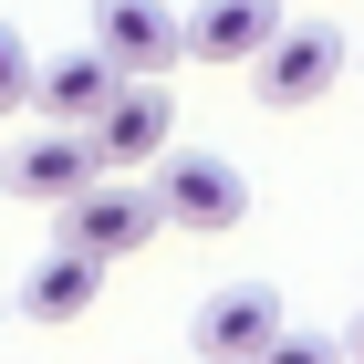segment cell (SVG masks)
Here are the masks:
<instances>
[{
  "instance_id": "cell-1",
  "label": "cell",
  "mask_w": 364,
  "mask_h": 364,
  "mask_svg": "<svg viewBox=\"0 0 364 364\" xmlns=\"http://www.w3.org/2000/svg\"><path fill=\"white\" fill-rule=\"evenodd\" d=\"M167 229V198H156V177H94V188H73L63 198V240L73 250H94V260H136L146 240Z\"/></svg>"
},
{
  "instance_id": "cell-2",
  "label": "cell",
  "mask_w": 364,
  "mask_h": 364,
  "mask_svg": "<svg viewBox=\"0 0 364 364\" xmlns=\"http://www.w3.org/2000/svg\"><path fill=\"white\" fill-rule=\"evenodd\" d=\"M84 136H94V156H105L114 177H146L156 156L177 146V105H167V73H125V84L105 94V105L84 114Z\"/></svg>"
},
{
  "instance_id": "cell-3",
  "label": "cell",
  "mask_w": 364,
  "mask_h": 364,
  "mask_svg": "<svg viewBox=\"0 0 364 364\" xmlns=\"http://www.w3.org/2000/svg\"><path fill=\"white\" fill-rule=\"evenodd\" d=\"M250 84H260V105H271V114H302V105H323V94L343 84V31H333V21H281L271 42H260Z\"/></svg>"
},
{
  "instance_id": "cell-4",
  "label": "cell",
  "mask_w": 364,
  "mask_h": 364,
  "mask_svg": "<svg viewBox=\"0 0 364 364\" xmlns=\"http://www.w3.org/2000/svg\"><path fill=\"white\" fill-rule=\"evenodd\" d=\"M156 198H167V229H198V240L250 219V177L229 156H208V146H167L156 156Z\"/></svg>"
},
{
  "instance_id": "cell-5",
  "label": "cell",
  "mask_w": 364,
  "mask_h": 364,
  "mask_svg": "<svg viewBox=\"0 0 364 364\" xmlns=\"http://www.w3.org/2000/svg\"><path fill=\"white\" fill-rule=\"evenodd\" d=\"M188 343L208 364H260L281 354V291L271 281H229V291H208V302L188 312Z\"/></svg>"
},
{
  "instance_id": "cell-6",
  "label": "cell",
  "mask_w": 364,
  "mask_h": 364,
  "mask_svg": "<svg viewBox=\"0 0 364 364\" xmlns=\"http://www.w3.org/2000/svg\"><path fill=\"white\" fill-rule=\"evenodd\" d=\"M94 177H105L94 136H84V125H53V114H42V136H21L11 156H0V188H11V198H31V208H63V198H73V188H94Z\"/></svg>"
},
{
  "instance_id": "cell-7",
  "label": "cell",
  "mask_w": 364,
  "mask_h": 364,
  "mask_svg": "<svg viewBox=\"0 0 364 364\" xmlns=\"http://www.w3.org/2000/svg\"><path fill=\"white\" fill-rule=\"evenodd\" d=\"M94 42L114 53V73H177L188 63V11H167V0H94Z\"/></svg>"
},
{
  "instance_id": "cell-8",
  "label": "cell",
  "mask_w": 364,
  "mask_h": 364,
  "mask_svg": "<svg viewBox=\"0 0 364 364\" xmlns=\"http://www.w3.org/2000/svg\"><path fill=\"white\" fill-rule=\"evenodd\" d=\"M281 21H291L281 0H198V11H188V63H208V73H219V63H240V73H250L260 42H271Z\"/></svg>"
},
{
  "instance_id": "cell-9",
  "label": "cell",
  "mask_w": 364,
  "mask_h": 364,
  "mask_svg": "<svg viewBox=\"0 0 364 364\" xmlns=\"http://www.w3.org/2000/svg\"><path fill=\"white\" fill-rule=\"evenodd\" d=\"M94 291H105V260L73 250V240H53V250L31 260V281H21V323H84Z\"/></svg>"
},
{
  "instance_id": "cell-10",
  "label": "cell",
  "mask_w": 364,
  "mask_h": 364,
  "mask_svg": "<svg viewBox=\"0 0 364 364\" xmlns=\"http://www.w3.org/2000/svg\"><path fill=\"white\" fill-rule=\"evenodd\" d=\"M125 84L114 73V53L105 42H84V53H53V63H31V114H53V125H84L105 94Z\"/></svg>"
},
{
  "instance_id": "cell-11",
  "label": "cell",
  "mask_w": 364,
  "mask_h": 364,
  "mask_svg": "<svg viewBox=\"0 0 364 364\" xmlns=\"http://www.w3.org/2000/svg\"><path fill=\"white\" fill-rule=\"evenodd\" d=\"M0 114H31V42L0 21Z\"/></svg>"
},
{
  "instance_id": "cell-12",
  "label": "cell",
  "mask_w": 364,
  "mask_h": 364,
  "mask_svg": "<svg viewBox=\"0 0 364 364\" xmlns=\"http://www.w3.org/2000/svg\"><path fill=\"white\" fill-rule=\"evenodd\" d=\"M354 354H364V323H354Z\"/></svg>"
}]
</instances>
